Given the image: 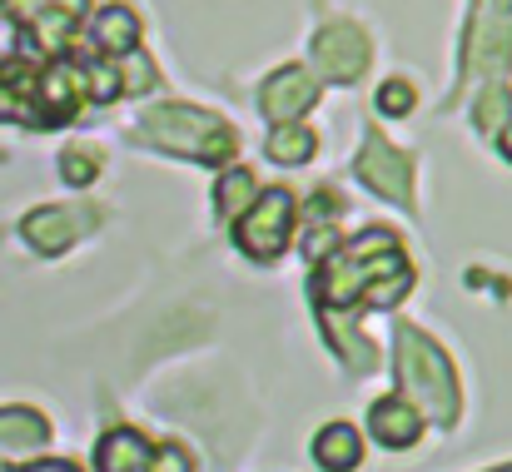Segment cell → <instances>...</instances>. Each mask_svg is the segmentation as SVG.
Wrapping results in <instances>:
<instances>
[{"mask_svg":"<svg viewBox=\"0 0 512 472\" xmlns=\"http://www.w3.org/2000/svg\"><path fill=\"white\" fill-rule=\"evenodd\" d=\"M150 453L155 448L135 428H110L100 438V448H95V463H100V472H145L150 468Z\"/></svg>","mask_w":512,"mask_h":472,"instance_id":"cell-13","label":"cell"},{"mask_svg":"<svg viewBox=\"0 0 512 472\" xmlns=\"http://www.w3.org/2000/svg\"><path fill=\"white\" fill-rule=\"evenodd\" d=\"M60 174H65L70 184H90V179L100 174V155H95L90 145H80V150H65V159H60Z\"/></svg>","mask_w":512,"mask_h":472,"instance_id":"cell-21","label":"cell"},{"mask_svg":"<svg viewBox=\"0 0 512 472\" xmlns=\"http://www.w3.org/2000/svg\"><path fill=\"white\" fill-rule=\"evenodd\" d=\"M314 130H304V125H274V135H269V159H279V164H304V159H314Z\"/></svg>","mask_w":512,"mask_h":472,"instance_id":"cell-18","label":"cell"},{"mask_svg":"<svg viewBox=\"0 0 512 472\" xmlns=\"http://www.w3.org/2000/svg\"><path fill=\"white\" fill-rule=\"evenodd\" d=\"M403 269H408V259L398 254V239L388 229H368V234L339 244V254L314 274V299H319L324 314L353 309L358 299H368L383 279H393Z\"/></svg>","mask_w":512,"mask_h":472,"instance_id":"cell-1","label":"cell"},{"mask_svg":"<svg viewBox=\"0 0 512 472\" xmlns=\"http://www.w3.org/2000/svg\"><path fill=\"white\" fill-rule=\"evenodd\" d=\"M493 10H512V0H493Z\"/></svg>","mask_w":512,"mask_h":472,"instance_id":"cell-26","label":"cell"},{"mask_svg":"<svg viewBox=\"0 0 512 472\" xmlns=\"http://www.w3.org/2000/svg\"><path fill=\"white\" fill-rule=\"evenodd\" d=\"M15 472H75L70 463H35V468H15Z\"/></svg>","mask_w":512,"mask_h":472,"instance_id":"cell-24","label":"cell"},{"mask_svg":"<svg viewBox=\"0 0 512 472\" xmlns=\"http://www.w3.org/2000/svg\"><path fill=\"white\" fill-rule=\"evenodd\" d=\"M363 458V443L348 423H324L319 438H314V463L324 472H353Z\"/></svg>","mask_w":512,"mask_h":472,"instance_id":"cell-14","label":"cell"},{"mask_svg":"<svg viewBox=\"0 0 512 472\" xmlns=\"http://www.w3.org/2000/svg\"><path fill=\"white\" fill-rule=\"evenodd\" d=\"M463 60H468V70H478V75L508 70L512 65V20L503 10H473Z\"/></svg>","mask_w":512,"mask_h":472,"instance_id":"cell-9","label":"cell"},{"mask_svg":"<svg viewBox=\"0 0 512 472\" xmlns=\"http://www.w3.org/2000/svg\"><path fill=\"white\" fill-rule=\"evenodd\" d=\"M40 10H45V0H0V15H10V20H20V25H30Z\"/></svg>","mask_w":512,"mask_h":472,"instance_id":"cell-23","label":"cell"},{"mask_svg":"<svg viewBox=\"0 0 512 472\" xmlns=\"http://www.w3.org/2000/svg\"><path fill=\"white\" fill-rule=\"evenodd\" d=\"M498 145H503V155L512 159V125H508V130H503V135H498Z\"/></svg>","mask_w":512,"mask_h":472,"instance_id":"cell-25","label":"cell"},{"mask_svg":"<svg viewBox=\"0 0 512 472\" xmlns=\"http://www.w3.org/2000/svg\"><path fill=\"white\" fill-rule=\"evenodd\" d=\"M368 60H373V45H368V35H363L353 20H329V25H319V35H314V65H319L334 85L363 80Z\"/></svg>","mask_w":512,"mask_h":472,"instance_id":"cell-5","label":"cell"},{"mask_svg":"<svg viewBox=\"0 0 512 472\" xmlns=\"http://www.w3.org/2000/svg\"><path fill=\"white\" fill-rule=\"evenodd\" d=\"M75 224H80V214H75V209L45 204V209L25 214L20 234H25V244H30L35 254H60V249H70V244H75Z\"/></svg>","mask_w":512,"mask_h":472,"instance_id":"cell-11","label":"cell"},{"mask_svg":"<svg viewBox=\"0 0 512 472\" xmlns=\"http://www.w3.org/2000/svg\"><path fill=\"white\" fill-rule=\"evenodd\" d=\"M413 105H418V90H413L408 80H388V85L378 90V110H383V115H393V120H403Z\"/></svg>","mask_w":512,"mask_h":472,"instance_id":"cell-20","label":"cell"},{"mask_svg":"<svg viewBox=\"0 0 512 472\" xmlns=\"http://www.w3.org/2000/svg\"><path fill=\"white\" fill-rule=\"evenodd\" d=\"M368 428L383 448H413L423 438V413L408 398H378L368 408Z\"/></svg>","mask_w":512,"mask_h":472,"instance_id":"cell-10","label":"cell"},{"mask_svg":"<svg viewBox=\"0 0 512 472\" xmlns=\"http://www.w3.org/2000/svg\"><path fill=\"white\" fill-rule=\"evenodd\" d=\"M50 438V423L30 408H0V448L10 453H30V448H45Z\"/></svg>","mask_w":512,"mask_h":472,"instance_id":"cell-16","label":"cell"},{"mask_svg":"<svg viewBox=\"0 0 512 472\" xmlns=\"http://www.w3.org/2000/svg\"><path fill=\"white\" fill-rule=\"evenodd\" d=\"M393 368H398V388L408 393L413 408H423L433 423H453L458 418V378L453 363L443 358V348L418 333L413 323H398V348H393Z\"/></svg>","mask_w":512,"mask_h":472,"instance_id":"cell-2","label":"cell"},{"mask_svg":"<svg viewBox=\"0 0 512 472\" xmlns=\"http://www.w3.org/2000/svg\"><path fill=\"white\" fill-rule=\"evenodd\" d=\"M90 95H85V70L80 65H50V70H40L35 75V120H40V130L45 125H65V120H75L80 115V105H85Z\"/></svg>","mask_w":512,"mask_h":472,"instance_id":"cell-7","label":"cell"},{"mask_svg":"<svg viewBox=\"0 0 512 472\" xmlns=\"http://www.w3.org/2000/svg\"><path fill=\"white\" fill-rule=\"evenodd\" d=\"M289 229H294V194L274 184V189H264V194L239 214L234 244H239L254 264H274V259L289 249Z\"/></svg>","mask_w":512,"mask_h":472,"instance_id":"cell-4","label":"cell"},{"mask_svg":"<svg viewBox=\"0 0 512 472\" xmlns=\"http://www.w3.org/2000/svg\"><path fill=\"white\" fill-rule=\"evenodd\" d=\"M95 45L105 55H130L140 45V15L130 5H105L95 15Z\"/></svg>","mask_w":512,"mask_h":472,"instance_id":"cell-15","label":"cell"},{"mask_svg":"<svg viewBox=\"0 0 512 472\" xmlns=\"http://www.w3.org/2000/svg\"><path fill=\"white\" fill-rule=\"evenodd\" d=\"M254 199H259V184H254V174H249V169H229V174L219 179L214 209H219V219H239V214H244Z\"/></svg>","mask_w":512,"mask_h":472,"instance_id":"cell-17","label":"cell"},{"mask_svg":"<svg viewBox=\"0 0 512 472\" xmlns=\"http://www.w3.org/2000/svg\"><path fill=\"white\" fill-rule=\"evenodd\" d=\"M473 125L483 130V135H503L512 125V90L508 85H488L483 90V100H478V110H473Z\"/></svg>","mask_w":512,"mask_h":472,"instance_id":"cell-19","label":"cell"},{"mask_svg":"<svg viewBox=\"0 0 512 472\" xmlns=\"http://www.w3.org/2000/svg\"><path fill=\"white\" fill-rule=\"evenodd\" d=\"M150 472H189V453L179 443H165L160 453H150Z\"/></svg>","mask_w":512,"mask_h":472,"instance_id":"cell-22","label":"cell"},{"mask_svg":"<svg viewBox=\"0 0 512 472\" xmlns=\"http://www.w3.org/2000/svg\"><path fill=\"white\" fill-rule=\"evenodd\" d=\"M358 179H363L373 194H388L393 204H408V189H413V159L403 155L398 145L368 135V140H363V155H358Z\"/></svg>","mask_w":512,"mask_h":472,"instance_id":"cell-8","label":"cell"},{"mask_svg":"<svg viewBox=\"0 0 512 472\" xmlns=\"http://www.w3.org/2000/svg\"><path fill=\"white\" fill-rule=\"evenodd\" d=\"M140 140L165 150V155H184L199 159V164H224V159L239 150V135L234 125H224L219 115L199 110V105H155L140 115Z\"/></svg>","mask_w":512,"mask_h":472,"instance_id":"cell-3","label":"cell"},{"mask_svg":"<svg viewBox=\"0 0 512 472\" xmlns=\"http://www.w3.org/2000/svg\"><path fill=\"white\" fill-rule=\"evenodd\" d=\"M498 472H512V468H498Z\"/></svg>","mask_w":512,"mask_h":472,"instance_id":"cell-27","label":"cell"},{"mask_svg":"<svg viewBox=\"0 0 512 472\" xmlns=\"http://www.w3.org/2000/svg\"><path fill=\"white\" fill-rule=\"evenodd\" d=\"M314 100H319V80H314V70H304V65L274 70V75L264 80V90H259V110H264L274 125H299L304 110H314Z\"/></svg>","mask_w":512,"mask_h":472,"instance_id":"cell-6","label":"cell"},{"mask_svg":"<svg viewBox=\"0 0 512 472\" xmlns=\"http://www.w3.org/2000/svg\"><path fill=\"white\" fill-rule=\"evenodd\" d=\"M80 15H85V0H45V10L25 25V30H30V45L45 50V55L65 50V40H70V30L80 25Z\"/></svg>","mask_w":512,"mask_h":472,"instance_id":"cell-12","label":"cell"}]
</instances>
